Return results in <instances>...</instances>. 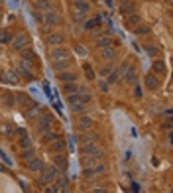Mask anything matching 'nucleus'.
Instances as JSON below:
<instances>
[{
  "instance_id": "nucleus-1",
  "label": "nucleus",
  "mask_w": 173,
  "mask_h": 193,
  "mask_svg": "<svg viewBox=\"0 0 173 193\" xmlns=\"http://www.w3.org/2000/svg\"><path fill=\"white\" fill-rule=\"evenodd\" d=\"M51 61H53V63H67V61H69V53H67V49L55 47L53 51H51Z\"/></svg>"
},
{
  "instance_id": "nucleus-2",
  "label": "nucleus",
  "mask_w": 173,
  "mask_h": 193,
  "mask_svg": "<svg viewBox=\"0 0 173 193\" xmlns=\"http://www.w3.org/2000/svg\"><path fill=\"white\" fill-rule=\"evenodd\" d=\"M57 174H59V169H57V168L43 169V174H41V183H53V181L57 179Z\"/></svg>"
},
{
  "instance_id": "nucleus-3",
  "label": "nucleus",
  "mask_w": 173,
  "mask_h": 193,
  "mask_svg": "<svg viewBox=\"0 0 173 193\" xmlns=\"http://www.w3.org/2000/svg\"><path fill=\"white\" fill-rule=\"evenodd\" d=\"M14 47H16V49H26L28 47V43H30V40H28V36L26 34H18L16 36V38H14Z\"/></svg>"
},
{
  "instance_id": "nucleus-4",
  "label": "nucleus",
  "mask_w": 173,
  "mask_h": 193,
  "mask_svg": "<svg viewBox=\"0 0 173 193\" xmlns=\"http://www.w3.org/2000/svg\"><path fill=\"white\" fill-rule=\"evenodd\" d=\"M122 71H124V79L126 81H130V83L136 81V69H134V67H130L128 63H124L122 65Z\"/></svg>"
},
{
  "instance_id": "nucleus-5",
  "label": "nucleus",
  "mask_w": 173,
  "mask_h": 193,
  "mask_svg": "<svg viewBox=\"0 0 173 193\" xmlns=\"http://www.w3.org/2000/svg\"><path fill=\"white\" fill-rule=\"evenodd\" d=\"M77 124H79V128L81 130H89L93 126V118H89V116H85V114H81L79 116V120H77Z\"/></svg>"
},
{
  "instance_id": "nucleus-6",
  "label": "nucleus",
  "mask_w": 173,
  "mask_h": 193,
  "mask_svg": "<svg viewBox=\"0 0 173 193\" xmlns=\"http://www.w3.org/2000/svg\"><path fill=\"white\" fill-rule=\"evenodd\" d=\"M47 41H49V46H61L65 41V36L63 34H51L47 38Z\"/></svg>"
},
{
  "instance_id": "nucleus-7",
  "label": "nucleus",
  "mask_w": 173,
  "mask_h": 193,
  "mask_svg": "<svg viewBox=\"0 0 173 193\" xmlns=\"http://www.w3.org/2000/svg\"><path fill=\"white\" fill-rule=\"evenodd\" d=\"M75 79H77V77H75V73H71V71H61V73H59V81H63V83H73V81Z\"/></svg>"
},
{
  "instance_id": "nucleus-8",
  "label": "nucleus",
  "mask_w": 173,
  "mask_h": 193,
  "mask_svg": "<svg viewBox=\"0 0 173 193\" xmlns=\"http://www.w3.org/2000/svg\"><path fill=\"white\" fill-rule=\"evenodd\" d=\"M57 22H59V14H57V12H51V14L47 12V14H46V24H47V26H55Z\"/></svg>"
},
{
  "instance_id": "nucleus-9",
  "label": "nucleus",
  "mask_w": 173,
  "mask_h": 193,
  "mask_svg": "<svg viewBox=\"0 0 173 193\" xmlns=\"http://www.w3.org/2000/svg\"><path fill=\"white\" fill-rule=\"evenodd\" d=\"M28 168L34 169V172H41V169H43V162L37 160V158H34V162H28Z\"/></svg>"
},
{
  "instance_id": "nucleus-10",
  "label": "nucleus",
  "mask_w": 173,
  "mask_h": 193,
  "mask_svg": "<svg viewBox=\"0 0 173 193\" xmlns=\"http://www.w3.org/2000/svg\"><path fill=\"white\" fill-rule=\"evenodd\" d=\"M99 136L95 134V132H89V134H83L81 136V144H89V142H96Z\"/></svg>"
},
{
  "instance_id": "nucleus-11",
  "label": "nucleus",
  "mask_w": 173,
  "mask_h": 193,
  "mask_svg": "<svg viewBox=\"0 0 173 193\" xmlns=\"http://www.w3.org/2000/svg\"><path fill=\"white\" fill-rule=\"evenodd\" d=\"M77 91H79V89H77V85H75V83H67V85H63V93H65V95H75Z\"/></svg>"
},
{
  "instance_id": "nucleus-12",
  "label": "nucleus",
  "mask_w": 173,
  "mask_h": 193,
  "mask_svg": "<svg viewBox=\"0 0 173 193\" xmlns=\"http://www.w3.org/2000/svg\"><path fill=\"white\" fill-rule=\"evenodd\" d=\"M2 79L6 83H16V81H20V75H16V73H4Z\"/></svg>"
},
{
  "instance_id": "nucleus-13",
  "label": "nucleus",
  "mask_w": 173,
  "mask_h": 193,
  "mask_svg": "<svg viewBox=\"0 0 173 193\" xmlns=\"http://www.w3.org/2000/svg\"><path fill=\"white\" fill-rule=\"evenodd\" d=\"M146 85H148L149 89H155V87H157V79H155V75H152V73H149V75L146 77Z\"/></svg>"
},
{
  "instance_id": "nucleus-14",
  "label": "nucleus",
  "mask_w": 173,
  "mask_h": 193,
  "mask_svg": "<svg viewBox=\"0 0 173 193\" xmlns=\"http://www.w3.org/2000/svg\"><path fill=\"white\" fill-rule=\"evenodd\" d=\"M37 8H41V10H53V4L47 2V0H37Z\"/></svg>"
},
{
  "instance_id": "nucleus-15",
  "label": "nucleus",
  "mask_w": 173,
  "mask_h": 193,
  "mask_svg": "<svg viewBox=\"0 0 173 193\" xmlns=\"http://www.w3.org/2000/svg\"><path fill=\"white\" fill-rule=\"evenodd\" d=\"M75 10H81V14H85L87 10H89V4L87 2H81V0H77V2H75Z\"/></svg>"
},
{
  "instance_id": "nucleus-16",
  "label": "nucleus",
  "mask_w": 173,
  "mask_h": 193,
  "mask_svg": "<svg viewBox=\"0 0 173 193\" xmlns=\"http://www.w3.org/2000/svg\"><path fill=\"white\" fill-rule=\"evenodd\" d=\"M47 126H49V114H43L40 118V130H47Z\"/></svg>"
},
{
  "instance_id": "nucleus-17",
  "label": "nucleus",
  "mask_w": 173,
  "mask_h": 193,
  "mask_svg": "<svg viewBox=\"0 0 173 193\" xmlns=\"http://www.w3.org/2000/svg\"><path fill=\"white\" fill-rule=\"evenodd\" d=\"M102 57H104V59H110V57H114V49H112L110 46H108V47H102Z\"/></svg>"
},
{
  "instance_id": "nucleus-18",
  "label": "nucleus",
  "mask_w": 173,
  "mask_h": 193,
  "mask_svg": "<svg viewBox=\"0 0 173 193\" xmlns=\"http://www.w3.org/2000/svg\"><path fill=\"white\" fill-rule=\"evenodd\" d=\"M22 55H24V59H26V61H34V59H35V53H34V49H28V47H26V51H24V53H22Z\"/></svg>"
},
{
  "instance_id": "nucleus-19",
  "label": "nucleus",
  "mask_w": 173,
  "mask_h": 193,
  "mask_svg": "<svg viewBox=\"0 0 173 193\" xmlns=\"http://www.w3.org/2000/svg\"><path fill=\"white\" fill-rule=\"evenodd\" d=\"M138 20H140V18L136 16V14H132L130 18H126V24H128V26L132 28V26H136V24H138Z\"/></svg>"
},
{
  "instance_id": "nucleus-20",
  "label": "nucleus",
  "mask_w": 173,
  "mask_h": 193,
  "mask_svg": "<svg viewBox=\"0 0 173 193\" xmlns=\"http://www.w3.org/2000/svg\"><path fill=\"white\" fill-rule=\"evenodd\" d=\"M110 38H102V40H99V41H96V46H99V47H108L110 46Z\"/></svg>"
},
{
  "instance_id": "nucleus-21",
  "label": "nucleus",
  "mask_w": 173,
  "mask_h": 193,
  "mask_svg": "<svg viewBox=\"0 0 173 193\" xmlns=\"http://www.w3.org/2000/svg\"><path fill=\"white\" fill-rule=\"evenodd\" d=\"M75 53H77V55H81V57H85V55H87V49H85V46H75Z\"/></svg>"
},
{
  "instance_id": "nucleus-22",
  "label": "nucleus",
  "mask_w": 173,
  "mask_h": 193,
  "mask_svg": "<svg viewBox=\"0 0 173 193\" xmlns=\"http://www.w3.org/2000/svg\"><path fill=\"white\" fill-rule=\"evenodd\" d=\"M100 22H102V16H96L95 20H91V22H89V24H87V28H93V26H99V24H100Z\"/></svg>"
},
{
  "instance_id": "nucleus-23",
  "label": "nucleus",
  "mask_w": 173,
  "mask_h": 193,
  "mask_svg": "<svg viewBox=\"0 0 173 193\" xmlns=\"http://www.w3.org/2000/svg\"><path fill=\"white\" fill-rule=\"evenodd\" d=\"M53 148H55L57 152H61V150H65V142H63V140H55V146Z\"/></svg>"
},
{
  "instance_id": "nucleus-24",
  "label": "nucleus",
  "mask_w": 173,
  "mask_h": 193,
  "mask_svg": "<svg viewBox=\"0 0 173 193\" xmlns=\"http://www.w3.org/2000/svg\"><path fill=\"white\" fill-rule=\"evenodd\" d=\"M55 160H57V164H59V166H61V168H67V160L63 158V156H57V158H55Z\"/></svg>"
},
{
  "instance_id": "nucleus-25",
  "label": "nucleus",
  "mask_w": 173,
  "mask_h": 193,
  "mask_svg": "<svg viewBox=\"0 0 173 193\" xmlns=\"http://www.w3.org/2000/svg\"><path fill=\"white\" fill-rule=\"evenodd\" d=\"M32 156H34V150H32V148H28V150L22 152V158H32Z\"/></svg>"
},
{
  "instance_id": "nucleus-26",
  "label": "nucleus",
  "mask_w": 173,
  "mask_h": 193,
  "mask_svg": "<svg viewBox=\"0 0 173 193\" xmlns=\"http://www.w3.org/2000/svg\"><path fill=\"white\" fill-rule=\"evenodd\" d=\"M22 148H30V146H32V142H30V138L26 136V138H22V144H20Z\"/></svg>"
},
{
  "instance_id": "nucleus-27",
  "label": "nucleus",
  "mask_w": 173,
  "mask_h": 193,
  "mask_svg": "<svg viewBox=\"0 0 173 193\" xmlns=\"http://www.w3.org/2000/svg\"><path fill=\"white\" fill-rule=\"evenodd\" d=\"M46 138H47V140H51V142H55V140H59V136H57V134H53V132H51V134H47Z\"/></svg>"
},
{
  "instance_id": "nucleus-28",
  "label": "nucleus",
  "mask_w": 173,
  "mask_h": 193,
  "mask_svg": "<svg viewBox=\"0 0 173 193\" xmlns=\"http://www.w3.org/2000/svg\"><path fill=\"white\" fill-rule=\"evenodd\" d=\"M34 18H35L37 22H41V12H40V10H34Z\"/></svg>"
},
{
  "instance_id": "nucleus-29",
  "label": "nucleus",
  "mask_w": 173,
  "mask_h": 193,
  "mask_svg": "<svg viewBox=\"0 0 173 193\" xmlns=\"http://www.w3.org/2000/svg\"><path fill=\"white\" fill-rule=\"evenodd\" d=\"M0 134H10V130H8V126H2V128H0Z\"/></svg>"
},
{
  "instance_id": "nucleus-30",
  "label": "nucleus",
  "mask_w": 173,
  "mask_h": 193,
  "mask_svg": "<svg viewBox=\"0 0 173 193\" xmlns=\"http://www.w3.org/2000/svg\"><path fill=\"white\" fill-rule=\"evenodd\" d=\"M116 77H118V73H112V75L108 77V83H114V81H116Z\"/></svg>"
},
{
  "instance_id": "nucleus-31",
  "label": "nucleus",
  "mask_w": 173,
  "mask_h": 193,
  "mask_svg": "<svg viewBox=\"0 0 173 193\" xmlns=\"http://www.w3.org/2000/svg\"><path fill=\"white\" fill-rule=\"evenodd\" d=\"M154 69H155V71H163V65H161V63H155Z\"/></svg>"
},
{
  "instance_id": "nucleus-32",
  "label": "nucleus",
  "mask_w": 173,
  "mask_h": 193,
  "mask_svg": "<svg viewBox=\"0 0 173 193\" xmlns=\"http://www.w3.org/2000/svg\"><path fill=\"white\" fill-rule=\"evenodd\" d=\"M93 193H106V189H102V187H99V189H93Z\"/></svg>"
}]
</instances>
